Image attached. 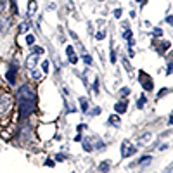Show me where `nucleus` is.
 Returning a JSON list of instances; mask_svg holds the SVG:
<instances>
[{
  "label": "nucleus",
  "mask_w": 173,
  "mask_h": 173,
  "mask_svg": "<svg viewBox=\"0 0 173 173\" xmlns=\"http://www.w3.org/2000/svg\"><path fill=\"white\" fill-rule=\"evenodd\" d=\"M168 92H170V90H168V88H163V90H161V92H159V94H158V97H163V95H166Z\"/></svg>",
  "instance_id": "c85d7f7f"
},
{
  "label": "nucleus",
  "mask_w": 173,
  "mask_h": 173,
  "mask_svg": "<svg viewBox=\"0 0 173 173\" xmlns=\"http://www.w3.org/2000/svg\"><path fill=\"white\" fill-rule=\"evenodd\" d=\"M80 106H82V111L83 113H88V102L85 97H80Z\"/></svg>",
  "instance_id": "f8f14e48"
},
{
  "label": "nucleus",
  "mask_w": 173,
  "mask_h": 173,
  "mask_svg": "<svg viewBox=\"0 0 173 173\" xmlns=\"http://www.w3.org/2000/svg\"><path fill=\"white\" fill-rule=\"evenodd\" d=\"M135 2H138V4H144V0H135Z\"/></svg>",
  "instance_id": "ea45409f"
},
{
  "label": "nucleus",
  "mask_w": 173,
  "mask_h": 173,
  "mask_svg": "<svg viewBox=\"0 0 173 173\" xmlns=\"http://www.w3.org/2000/svg\"><path fill=\"white\" fill-rule=\"evenodd\" d=\"M123 66H125V68H126V71H128V73H131V69H133V68H131V66H130V62L126 61V59H123Z\"/></svg>",
  "instance_id": "412c9836"
},
{
  "label": "nucleus",
  "mask_w": 173,
  "mask_h": 173,
  "mask_svg": "<svg viewBox=\"0 0 173 173\" xmlns=\"http://www.w3.org/2000/svg\"><path fill=\"white\" fill-rule=\"evenodd\" d=\"M138 80H140V85H142V88H144L145 92H151L152 87H154L151 76L147 75V73H144V71H140V73H138Z\"/></svg>",
  "instance_id": "7ed1b4c3"
},
{
  "label": "nucleus",
  "mask_w": 173,
  "mask_h": 173,
  "mask_svg": "<svg viewBox=\"0 0 173 173\" xmlns=\"http://www.w3.org/2000/svg\"><path fill=\"white\" fill-rule=\"evenodd\" d=\"M126 107H128V102L123 99V100L116 102V106H114V111H116V114H123V113H126Z\"/></svg>",
  "instance_id": "0eeeda50"
},
{
  "label": "nucleus",
  "mask_w": 173,
  "mask_h": 173,
  "mask_svg": "<svg viewBox=\"0 0 173 173\" xmlns=\"http://www.w3.org/2000/svg\"><path fill=\"white\" fill-rule=\"evenodd\" d=\"M99 113H100V109H99V107H95V109L92 111V114H94V116H97V114H99Z\"/></svg>",
  "instance_id": "4c0bfd02"
},
{
  "label": "nucleus",
  "mask_w": 173,
  "mask_h": 173,
  "mask_svg": "<svg viewBox=\"0 0 173 173\" xmlns=\"http://www.w3.org/2000/svg\"><path fill=\"white\" fill-rule=\"evenodd\" d=\"M94 92H99V80L94 82Z\"/></svg>",
  "instance_id": "473e14b6"
},
{
  "label": "nucleus",
  "mask_w": 173,
  "mask_h": 173,
  "mask_svg": "<svg viewBox=\"0 0 173 173\" xmlns=\"http://www.w3.org/2000/svg\"><path fill=\"white\" fill-rule=\"evenodd\" d=\"M17 97H19V100H29V102H35L36 100V95H35V92L29 88V85H23L19 90H17Z\"/></svg>",
  "instance_id": "f257e3e1"
},
{
  "label": "nucleus",
  "mask_w": 173,
  "mask_h": 173,
  "mask_svg": "<svg viewBox=\"0 0 173 173\" xmlns=\"http://www.w3.org/2000/svg\"><path fill=\"white\" fill-rule=\"evenodd\" d=\"M35 111V102H29V100H19V114L23 118L29 116Z\"/></svg>",
  "instance_id": "f03ea898"
},
{
  "label": "nucleus",
  "mask_w": 173,
  "mask_h": 173,
  "mask_svg": "<svg viewBox=\"0 0 173 173\" xmlns=\"http://www.w3.org/2000/svg\"><path fill=\"white\" fill-rule=\"evenodd\" d=\"M83 147H85V151H92V144H90V142H87V140L83 142Z\"/></svg>",
  "instance_id": "393cba45"
},
{
  "label": "nucleus",
  "mask_w": 173,
  "mask_h": 173,
  "mask_svg": "<svg viewBox=\"0 0 173 173\" xmlns=\"http://www.w3.org/2000/svg\"><path fill=\"white\" fill-rule=\"evenodd\" d=\"M171 68L173 66H171V62H170V64H168V69H166V75H171Z\"/></svg>",
  "instance_id": "e433bc0d"
},
{
  "label": "nucleus",
  "mask_w": 173,
  "mask_h": 173,
  "mask_svg": "<svg viewBox=\"0 0 173 173\" xmlns=\"http://www.w3.org/2000/svg\"><path fill=\"white\" fill-rule=\"evenodd\" d=\"M119 94H121V95H128V94H130V90H128V88H121V90H119Z\"/></svg>",
  "instance_id": "7c9ffc66"
},
{
  "label": "nucleus",
  "mask_w": 173,
  "mask_h": 173,
  "mask_svg": "<svg viewBox=\"0 0 173 173\" xmlns=\"http://www.w3.org/2000/svg\"><path fill=\"white\" fill-rule=\"evenodd\" d=\"M149 140H151V133H144V135H140V138H138L140 144H147Z\"/></svg>",
  "instance_id": "dca6fc26"
},
{
  "label": "nucleus",
  "mask_w": 173,
  "mask_h": 173,
  "mask_svg": "<svg viewBox=\"0 0 173 173\" xmlns=\"http://www.w3.org/2000/svg\"><path fill=\"white\" fill-rule=\"evenodd\" d=\"M123 36H125V38H131V31H130V29H125Z\"/></svg>",
  "instance_id": "cd10ccee"
},
{
  "label": "nucleus",
  "mask_w": 173,
  "mask_h": 173,
  "mask_svg": "<svg viewBox=\"0 0 173 173\" xmlns=\"http://www.w3.org/2000/svg\"><path fill=\"white\" fill-rule=\"evenodd\" d=\"M154 35H156V36H161V35H163V29H154Z\"/></svg>",
  "instance_id": "c9c22d12"
},
{
  "label": "nucleus",
  "mask_w": 173,
  "mask_h": 173,
  "mask_svg": "<svg viewBox=\"0 0 173 173\" xmlns=\"http://www.w3.org/2000/svg\"><path fill=\"white\" fill-rule=\"evenodd\" d=\"M170 45H171L170 42L163 40V42H161V45L158 47V54H159V55H163V54H165V50H168V48H170Z\"/></svg>",
  "instance_id": "9d476101"
},
{
  "label": "nucleus",
  "mask_w": 173,
  "mask_h": 173,
  "mask_svg": "<svg viewBox=\"0 0 173 173\" xmlns=\"http://www.w3.org/2000/svg\"><path fill=\"white\" fill-rule=\"evenodd\" d=\"M33 54H36V55L43 54V48H42V47H33Z\"/></svg>",
  "instance_id": "4be33fe9"
},
{
  "label": "nucleus",
  "mask_w": 173,
  "mask_h": 173,
  "mask_svg": "<svg viewBox=\"0 0 173 173\" xmlns=\"http://www.w3.org/2000/svg\"><path fill=\"white\" fill-rule=\"evenodd\" d=\"M7 7V0H0V11H4Z\"/></svg>",
  "instance_id": "bb28decb"
},
{
  "label": "nucleus",
  "mask_w": 173,
  "mask_h": 173,
  "mask_svg": "<svg viewBox=\"0 0 173 173\" xmlns=\"http://www.w3.org/2000/svg\"><path fill=\"white\" fill-rule=\"evenodd\" d=\"M121 12H123L121 9H116V11H114V16H116V17H119V16H121Z\"/></svg>",
  "instance_id": "f704fd0d"
},
{
  "label": "nucleus",
  "mask_w": 173,
  "mask_h": 173,
  "mask_svg": "<svg viewBox=\"0 0 173 173\" xmlns=\"http://www.w3.org/2000/svg\"><path fill=\"white\" fill-rule=\"evenodd\" d=\"M9 107H11V100H9V97H7V99H2V102H0V116H2V114H5V113H9Z\"/></svg>",
  "instance_id": "6e6552de"
},
{
  "label": "nucleus",
  "mask_w": 173,
  "mask_h": 173,
  "mask_svg": "<svg viewBox=\"0 0 173 173\" xmlns=\"http://www.w3.org/2000/svg\"><path fill=\"white\" fill-rule=\"evenodd\" d=\"M135 152H137V147L131 145L128 140H123V144H121V156H123V158H130Z\"/></svg>",
  "instance_id": "20e7f679"
},
{
  "label": "nucleus",
  "mask_w": 173,
  "mask_h": 173,
  "mask_svg": "<svg viewBox=\"0 0 173 173\" xmlns=\"http://www.w3.org/2000/svg\"><path fill=\"white\" fill-rule=\"evenodd\" d=\"M19 29L23 31V33H24V31H28V24H26V23H21V24H19Z\"/></svg>",
  "instance_id": "a878e982"
},
{
  "label": "nucleus",
  "mask_w": 173,
  "mask_h": 173,
  "mask_svg": "<svg viewBox=\"0 0 173 173\" xmlns=\"http://www.w3.org/2000/svg\"><path fill=\"white\" fill-rule=\"evenodd\" d=\"M36 64H38V55H35V54L28 55V59H26V68L31 71V69L36 68Z\"/></svg>",
  "instance_id": "39448f33"
},
{
  "label": "nucleus",
  "mask_w": 173,
  "mask_h": 173,
  "mask_svg": "<svg viewBox=\"0 0 173 173\" xmlns=\"http://www.w3.org/2000/svg\"><path fill=\"white\" fill-rule=\"evenodd\" d=\"M166 23H168V24H171V23H173V17H171V16H168V17H166Z\"/></svg>",
  "instance_id": "58836bf2"
},
{
  "label": "nucleus",
  "mask_w": 173,
  "mask_h": 173,
  "mask_svg": "<svg viewBox=\"0 0 173 173\" xmlns=\"http://www.w3.org/2000/svg\"><path fill=\"white\" fill-rule=\"evenodd\" d=\"M33 11H36V2H35V0H29V2H28V12H29V16H33Z\"/></svg>",
  "instance_id": "ddd939ff"
},
{
  "label": "nucleus",
  "mask_w": 173,
  "mask_h": 173,
  "mask_svg": "<svg viewBox=\"0 0 173 173\" xmlns=\"http://www.w3.org/2000/svg\"><path fill=\"white\" fill-rule=\"evenodd\" d=\"M104 36H106V31H99V33L95 35L97 40H104Z\"/></svg>",
  "instance_id": "5701e85b"
},
{
  "label": "nucleus",
  "mask_w": 173,
  "mask_h": 173,
  "mask_svg": "<svg viewBox=\"0 0 173 173\" xmlns=\"http://www.w3.org/2000/svg\"><path fill=\"white\" fill-rule=\"evenodd\" d=\"M45 166L52 168V166H54V161H52V159H47V161H45Z\"/></svg>",
  "instance_id": "2f4dec72"
},
{
  "label": "nucleus",
  "mask_w": 173,
  "mask_h": 173,
  "mask_svg": "<svg viewBox=\"0 0 173 173\" xmlns=\"http://www.w3.org/2000/svg\"><path fill=\"white\" fill-rule=\"evenodd\" d=\"M5 76H7V82L11 83V85H14V83H16V68H14V66L12 68H9Z\"/></svg>",
  "instance_id": "1a4fd4ad"
},
{
  "label": "nucleus",
  "mask_w": 173,
  "mask_h": 173,
  "mask_svg": "<svg viewBox=\"0 0 173 173\" xmlns=\"http://www.w3.org/2000/svg\"><path fill=\"white\" fill-rule=\"evenodd\" d=\"M55 159H57V161H64V159H66V156H62V154H57V156H55Z\"/></svg>",
  "instance_id": "72a5a7b5"
},
{
  "label": "nucleus",
  "mask_w": 173,
  "mask_h": 173,
  "mask_svg": "<svg viewBox=\"0 0 173 173\" xmlns=\"http://www.w3.org/2000/svg\"><path fill=\"white\" fill-rule=\"evenodd\" d=\"M80 48H82V55H83V61L87 62V64H92V57H90V55L87 54V52H85V48H83L82 45H80Z\"/></svg>",
  "instance_id": "4468645a"
},
{
  "label": "nucleus",
  "mask_w": 173,
  "mask_h": 173,
  "mask_svg": "<svg viewBox=\"0 0 173 173\" xmlns=\"http://www.w3.org/2000/svg\"><path fill=\"white\" fill-rule=\"evenodd\" d=\"M48 69H50V62L43 61V62H42V71H43V73H48Z\"/></svg>",
  "instance_id": "f3484780"
},
{
  "label": "nucleus",
  "mask_w": 173,
  "mask_h": 173,
  "mask_svg": "<svg viewBox=\"0 0 173 173\" xmlns=\"http://www.w3.org/2000/svg\"><path fill=\"white\" fill-rule=\"evenodd\" d=\"M111 62H116V54H114L113 48H111Z\"/></svg>",
  "instance_id": "c756f323"
},
{
  "label": "nucleus",
  "mask_w": 173,
  "mask_h": 173,
  "mask_svg": "<svg viewBox=\"0 0 173 173\" xmlns=\"http://www.w3.org/2000/svg\"><path fill=\"white\" fill-rule=\"evenodd\" d=\"M151 156H147V158H140L138 159V165H149V163H151Z\"/></svg>",
  "instance_id": "a211bd4d"
},
{
  "label": "nucleus",
  "mask_w": 173,
  "mask_h": 173,
  "mask_svg": "<svg viewBox=\"0 0 173 173\" xmlns=\"http://www.w3.org/2000/svg\"><path fill=\"white\" fill-rule=\"evenodd\" d=\"M66 54H68V59H69V62H71V64H76V62H78V55L75 54V48L71 47V45H68V47H66Z\"/></svg>",
  "instance_id": "423d86ee"
},
{
  "label": "nucleus",
  "mask_w": 173,
  "mask_h": 173,
  "mask_svg": "<svg viewBox=\"0 0 173 173\" xmlns=\"http://www.w3.org/2000/svg\"><path fill=\"white\" fill-rule=\"evenodd\" d=\"M31 76H33L35 80H40V73H38V71H35V69H31Z\"/></svg>",
  "instance_id": "b1692460"
},
{
  "label": "nucleus",
  "mask_w": 173,
  "mask_h": 173,
  "mask_svg": "<svg viewBox=\"0 0 173 173\" xmlns=\"http://www.w3.org/2000/svg\"><path fill=\"white\" fill-rule=\"evenodd\" d=\"M99 2H104V0H99Z\"/></svg>",
  "instance_id": "a19ab883"
},
{
  "label": "nucleus",
  "mask_w": 173,
  "mask_h": 173,
  "mask_svg": "<svg viewBox=\"0 0 173 173\" xmlns=\"http://www.w3.org/2000/svg\"><path fill=\"white\" fill-rule=\"evenodd\" d=\"M99 170H100L102 173H107L109 171V163H107V161H102V163L99 165Z\"/></svg>",
  "instance_id": "2eb2a0df"
},
{
  "label": "nucleus",
  "mask_w": 173,
  "mask_h": 173,
  "mask_svg": "<svg viewBox=\"0 0 173 173\" xmlns=\"http://www.w3.org/2000/svg\"><path fill=\"white\" fill-rule=\"evenodd\" d=\"M26 43H28V45H33V43H35V36H33V35H28V36H26Z\"/></svg>",
  "instance_id": "aec40b11"
},
{
  "label": "nucleus",
  "mask_w": 173,
  "mask_h": 173,
  "mask_svg": "<svg viewBox=\"0 0 173 173\" xmlns=\"http://www.w3.org/2000/svg\"><path fill=\"white\" fill-rule=\"evenodd\" d=\"M144 104H145V95H140V99H138V102H137V107L138 109H142Z\"/></svg>",
  "instance_id": "6ab92c4d"
},
{
  "label": "nucleus",
  "mask_w": 173,
  "mask_h": 173,
  "mask_svg": "<svg viewBox=\"0 0 173 173\" xmlns=\"http://www.w3.org/2000/svg\"><path fill=\"white\" fill-rule=\"evenodd\" d=\"M109 125L111 126H119V125H121L119 114H113V116H109Z\"/></svg>",
  "instance_id": "9b49d317"
}]
</instances>
